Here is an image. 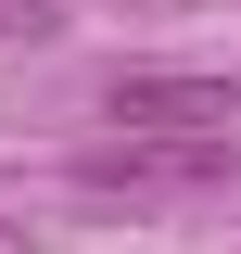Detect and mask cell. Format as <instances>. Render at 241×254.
<instances>
[{"label": "cell", "instance_id": "6da1fadb", "mask_svg": "<svg viewBox=\"0 0 241 254\" xmlns=\"http://www.w3.org/2000/svg\"><path fill=\"white\" fill-rule=\"evenodd\" d=\"M115 140H229V76H190V64H152V76H115L102 89Z\"/></svg>", "mask_w": 241, "mask_h": 254}, {"label": "cell", "instance_id": "7a4b0ae2", "mask_svg": "<svg viewBox=\"0 0 241 254\" xmlns=\"http://www.w3.org/2000/svg\"><path fill=\"white\" fill-rule=\"evenodd\" d=\"M229 178V140H89L76 190H203Z\"/></svg>", "mask_w": 241, "mask_h": 254}]
</instances>
